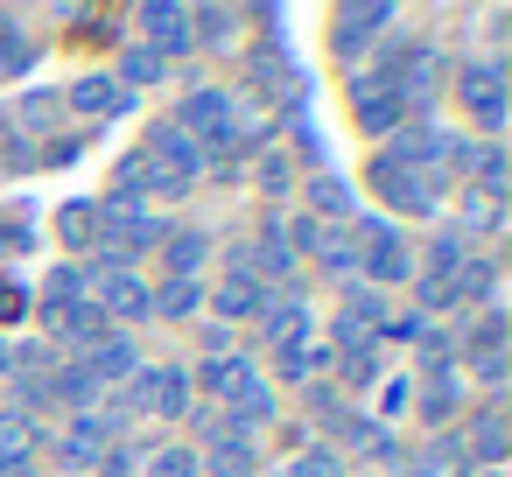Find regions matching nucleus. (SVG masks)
Here are the masks:
<instances>
[]
</instances>
